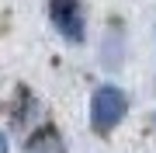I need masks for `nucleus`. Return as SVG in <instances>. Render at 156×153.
<instances>
[{
  "mask_svg": "<svg viewBox=\"0 0 156 153\" xmlns=\"http://www.w3.org/2000/svg\"><path fill=\"white\" fill-rule=\"evenodd\" d=\"M128 115V94L115 84H101L90 94V129L108 136L115 125H122Z\"/></svg>",
  "mask_w": 156,
  "mask_h": 153,
  "instance_id": "f257e3e1",
  "label": "nucleus"
},
{
  "mask_svg": "<svg viewBox=\"0 0 156 153\" xmlns=\"http://www.w3.org/2000/svg\"><path fill=\"white\" fill-rule=\"evenodd\" d=\"M49 17H52V28H56L66 42L83 46L87 21H83V7H80V0H49Z\"/></svg>",
  "mask_w": 156,
  "mask_h": 153,
  "instance_id": "f03ea898",
  "label": "nucleus"
},
{
  "mask_svg": "<svg viewBox=\"0 0 156 153\" xmlns=\"http://www.w3.org/2000/svg\"><path fill=\"white\" fill-rule=\"evenodd\" d=\"M24 153H66L62 146V136L59 129H52V125H42V129H35L28 143H24Z\"/></svg>",
  "mask_w": 156,
  "mask_h": 153,
  "instance_id": "7ed1b4c3",
  "label": "nucleus"
},
{
  "mask_svg": "<svg viewBox=\"0 0 156 153\" xmlns=\"http://www.w3.org/2000/svg\"><path fill=\"white\" fill-rule=\"evenodd\" d=\"M0 153H11V143H7V136L0 132Z\"/></svg>",
  "mask_w": 156,
  "mask_h": 153,
  "instance_id": "20e7f679",
  "label": "nucleus"
}]
</instances>
